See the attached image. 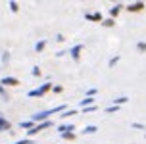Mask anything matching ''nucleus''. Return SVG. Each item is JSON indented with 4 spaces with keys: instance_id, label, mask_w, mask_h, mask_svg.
I'll return each mask as SVG.
<instances>
[{
    "instance_id": "6ab92c4d",
    "label": "nucleus",
    "mask_w": 146,
    "mask_h": 144,
    "mask_svg": "<svg viewBox=\"0 0 146 144\" xmlns=\"http://www.w3.org/2000/svg\"><path fill=\"white\" fill-rule=\"evenodd\" d=\"M119 60H121V58L117 56V54H115L113 58H110V60H108V67H115V65L119 64Z\"/></svg>"
},
{
    "instance_id": "a211bd4d",
    "label": "nucleus",
    "mask_w": 146,
    "mask_h": 144,
    "mask_svg": "<svg viewBox=\"0 0 146 144\" xmlns=\"http://www.w3.org/2000/svg\"><path fill=\"white\" fill-rule=\"evenodd\" d=\"M46 48V40H36L35 42V52H42Z\"/></svg>"
},
{
    "instance_id": "b1692460",
    "label": "nucleus",
    "mask_w": 146,
    "mask_h": 144,
    "mask_svg": "<svg viewBox=\"0 0 146 144\" xmlns=\"http://www.w3.org/2000/svg\"><path fill=\"white\" fill-rule=\"evenodd\" d=\"M119 106H113V104H111V106H108V108L104 109V111H106V113H117V111H119Z\"/></svg>"
},
{
    "instance_id": "4be33fe9",
    "label": "nucleus",
    "mask_w": 146,
    "mask_h": 144,
    "mask_svg": "<svg viewBox=\"0 0 146 144\" xmlns=\"http://www.w3.org/2000/svg\"><path fill=\"white\" fill-rule=\"evenodd\" d=\"M10 60H12L10 50H4V52H2V64H10Z\"/></svg>"
},
{
    "instance_id": "bb28decb",
    "label": "nucleus",
    "mask_w": 146,
    "mask_h": 144,
    "mask_svg": "<svg viewBox=\"0 0 146 144\" xmlns=\"http://www.w3.org/2000/svg\"><path fill=\"white\" fill-rule=\"evenodd\" d=\"M135 46H137V50H139V52H146V42H144V40H139Z\"/></svg>"
},
{
    "instance_id": "9b49d317",
    "label": "nucleus",
    "mask_w": 146,
    "mask_h": 144,
    "mask_svg": "<svg viewBox=\"0 0 146 144\" xmlns=\"http://www.w3.org/2000/svg\"><path fill=\"white\" fill-rule=\"evenodd\" d=\"M0 98H2L4 102H10V100H12V96H10V92H8V88H4L2 85H0Z\"/></svg>"
},
{
    "instance_id": "a878e982",
    "label": "nucleus",
    "mask_w": 146,
    "mask_h": 144,
    "mask_svg": "<svg viewBox=\"0 0 146 144\" xmlns=\"http://www.w3.org/2000/svg\"><path fill=\"white\" fill-rule=\"evenodd\" d=\"M131 129H137V131H144V133H146V125H142V123H131Z\"/></svg>"
},
{
    "instance_id": "f03ea898",
    "label": "nucleus",
    "mask_w": 146,
    "mask_h": 144,
    "mask_svg": "<svg viewBox=\"0 0 146 144\" xmlns=\"http://www.w3.org/2000/svg\"><path fill=\"white\" fill-rule=\"evenodd\" d=\"M54 125H56V123H54V119H46V121H42V123H36L31 131H27V138H29V137H35V135H38V133H42V131H46V129H52Z\"/></svg>"
},
{
    "instance_id": "1a4fd4ad",
    "label": "nucleus",
    "mask_w": 146,
    "mask_h": 144,
    "mask_svg": "<svg viewBox=\"0 0 146 144\" xmlns=\"http://www.w3.org/2000/svg\"><path fill=\"white\" fill-rule=\"evenodd\" d=\"M58 133H75V125L69 123V125H58Z\"/></svg>"
},
{
    "instance_id": "393cba45",
    "label": "nucleus",
    "mask_w": 146,
    "mask_h": 144,
    "mask_svg": "<svg viewBox=\"0 0 146 144\" xmlns=\"http://www.w3.org/2000/svg\"><path fill=\"white\" fill-rule=\"evenodd\" d=\"M94 94H98V88H88L85 92V98H94Z\"/></svg>"
},
{
    "instance_id": "9d476101",
    "label": "nucleus",
    "mask_w": 146,
    "mask_h": 144,
    "mask_svg": "<svg viewBox=\"0 0 146 144\" xmlns=\"http://www.w3.org/2000/svg\"><path fill=\"white\" fill-rule=\"evenodd\" d=\"M35 125H36V123H33L31 119H27V121H19V129L27 133V131H31L33 127H35Z\"/></svg>"
},
{
    "instance_id": "f8f14e48",
    "label": "nucleus",
    "mask_w": 146,
    "mask_h": 144,
    "mask_svg": "<svg viewBox=\"0 0 146 144\" xmlns=\"http://www.w3.org/2000/svg\"><path fill=\"white\" fill-rule=\"evenodd\" d=\"M96 131H98V127H96V125H87V127H83V131H81V133H83V135H94Z\"/></svg>"
},
{
    "instance_id": "dca6fc26",
    "label": "nucleus",
    "mask_w": 146,
    "mask_h": 144,
    "mask_svg": "<svg viewBox=\"0 0 146 144\" xmlns=\"http://www.w3.org/2000/svg\"><path fill=\"white\" fill-rule=\"evenodd\" d=\"M125 102H129V96H117V98H113V106L121 108V104H125Z\"/></svg>"
},
{
    "instance_id": "4468645a",
    "label": "nucleus",
    "mask_w": 146,
    "mask_h": 144,
    "mask_svg": "<svg viewBox=\"0 0 146 144\" xmlns=\"http://www.w3.org/2000/svg\"><path fill=\"white\" fill-rule=\"evenodd\" d=\"M102 27H106V29H111L113 25H115V19H111V17H106V19H102V23H100Z\"/></svg>"
},
{
    "instance_id": "412c9836",
    "label": "nucleus",
    "mask_w": 146,
    "mask_h": 144,
    "mask_svg": "<svg viewBox=\"0 0 146 144\" xmlns=\"http://www.w3.org/2000/svg\"><path fill=\"white\" fill-rule=\"evenodd\" d=\"M8 6H10V12H14V14H17V12H19V4H17L15 0L8 2Z\"/></svg>"
},
{
    "instance_id": "ddd939ff",
    "label": "nucleus",
    "mask_w": 146,
    "mask_h": 144,
    "mask_svg": "<svg viewBox=\"0 0 146 144\" xmlns=\"http://www.w3.org/2000/svg\"><path fill=\"white\" fill-rule=\"evenodd\" d=\"M60 137L64 140H67V142H73V140H77V133H62Z\"/></svg>"
},
{
    "instance_id": "cd10ccee",
    "label": "nucleus",
    "mask_w": 146,
    "mask_h": 144,
    "mask_svg": "<svg viewBox=\"0 0 146 144\" xmlns=\"http://www.w3.org/2000/svg\"><path fill=\"white\" fill-rule=\"evenodd\" d=\"M52 92H54V94L64 92V86H62V85H52Z\"/></svg>"
},
{
    "instance_id": "6e6552de",
    "label": "nucleus",
    "mask_w": 146,
    "mask_h": 144,
    "mask_svg": "<svg viewBox=\"0 0 146 144\" xmlns=\"http://www.w3.org/2000/svg\"><path fill=\"white\" fill-rule=\"evenodd\" d=\"M10 129H12V123L8 121L6 117L0 115V133H6V131H10Z\"/></svg>"
},
{
    "instance_id": "0eeeda50",
    "label": "nucleus",
    "mask_w": 146,
    "mask_h": 144,
    "mask_svg": "<svg viewBox=\"0 0 146 144\" xmlns=\"http://www.w3.org/2000/svg\"><path fill=\"white\" fill-rule=\"evenodd\" d=\"M123 8H125V4H121V2L115 4V6H111V8H110V17H111V19H115L117 15L121 14V10H123Z\"/></svg>"
},
{
    "instance_id": "c85d7f7f",
    "label": "nucleus",
    "mask_w": 146,
    "mask_h": 144,
    "mask_svg": "<svg viewBox=\"0 0 146 144\" xmlns=\"http://www.w3.org/2000/svg\"><path fill=\"white\" fill-rule=\"evenodd\" d=\"M14 144H33V140L31 138H21V140H15Z\"/></svg>"
},
{
    "instance_id": "7ed1b4c3",
    "label": "nucleus",
    "mask_w": 146,
    "mask_h": 144,
    "mask_svg": "<svg viewBox=\"0 0 146 144\" xmlns=\"http://www.w3.org/2000/svg\"><path fill=\"white\" fill-rule=\"evenodd\" d=\"M83 50H85V46H83V44H75V46H71V48L67 50V54H69V58H71L73 62H79Z\"/></svg>"
},
{
    "instance_id": "39448f33",
    "label": "nucleus",
    "mask_w": 146,
    "mask_h": 144,
    "mask_svg": "<svg viewBox=\"0 0 146 144\" xmlns=\"http://www.w3.org/2000/svg\"><path fill=\"white\" fill-rule=\"evenodd\" d=\"M85 19L90 21V23H102L104 15H102V12H87L85 14Z\"/></svg>"
},
{
    "instance_id": "20e7f679",
    "label": "nucleus",
    "mask_w": 146,
    "mask_h": 144,
    "mask_svg": "<svg viewBox=\"0 0 146 144\" xmlns=\"http://www.w3.org/2000/svg\"><path fill=\"white\" fill-rule=\"evenodd\" d=\"M0 85L4 86V88H8V86H19V85H21V81L17 79V77L8 75V77H2V79H0Z\"/></svg>"
},
{
    "instance_id": "2eb2a0df",
    "label": "nucleus",
    "mask_w": 146,
    "mask_h": 144,
    "mask_svg": "<svg viewBox=\"0 0 146 144\" xmlns=\"http://www.w3.org/2000/svg\"><path fill=\"white\" fill-rule=\"evenodd\" d=\"M81 108H88V106H94V98H83V100L79 102Z\"/></svg>"
},
{
    "instance_id": "423d86ee",
    "label": "nucleus",
    "mask_w": 146,
    "mask_h": 144,
    "mask_svg": "<svg viewBox=\"0 0 146 144\" xmlns=\"http://www.w3.org/2000/svg\"><path fill=\"white\" fill-rule=\"evenodd\" d=\"M144 8H146L144 2H133V4H129V6H125L123 10H127L129 14H139V12H142Z\"/></svg>"
},
{
    "instance_id": "5701e85b",
    "label": "nucleus",
    "mask_w": 146,
    "mask_h": 144,
    "mask_svg": "<svg viewBox=\"0 0 146 144\" xmlns=\"http://www.w3.org/2000/svg\"><path fill=\"white\" fill-rule=\"evenodd\" d=\"M31 75H33V77H40V75H42V69H40L38 65H33V69H31Z\"/></svg>"
},
{
    "instance_id": "f3484780",
    "label": "nucleus",
    "mask_w": 146,
    "mask_h": 144,
    "mask_svg": "<svg viewBox=\"0 0 146 144\" xmlns=\"http://www.w3.org/2000/svg\"><path fill=\"white\" fill-rule=\"evenodd\" d=\"M79 113V109H66V111H62L60 113V117L62 119H66V117H71V115H77Z\"/></svg>"
},
{
    "instance_id": "c756f323",
    "label": "nucleus",
    "mask_w": 146,
    "mask_h": 144,
    "mask_svg": "<svg viewBox=\"0 0 146 144\" xmlns=\"http://www.w3.org/2000/svg\"><path fill=\"white\" fill-rule=\"evenodd\" d=\"M54 38H56V42H64V40H66V36L62 35V33H58V35L54 36Z\"/></svg>"
},
{
    "instance_id": "aec40b11",
    "label": "nucleus",
    "mask_w": 146,
    "mask_h": 144,
    "mask_svg": "<svg viewBox=\"0 0 146 144\" xmlns=\"http://www.w3.org/2000/svg\"><path fill=\"white\" fill-rule=\"evenodd\" d=\"M96 109H98V106H88V108H81L79 109V113H92V111H96Z\"/></svg>"
},
{
    "instance_id": "f257e3e1",
    "label": "nucleus",
    "mask_w": 146,
    "mask_h": 144,
    "mask_svg": "<svg viewBox=\"0 0 146 144\" xmlns=\"http://www.w3.org/2000/svg\"><path fill=\"white\" fill-rule=\"evenodd\" d=\"M50 90H52V83L46 81V83H42V85H38L36 88L29 90V92H27V98H42L44 94H48Z\"/></svg>"
}]
</instances>
